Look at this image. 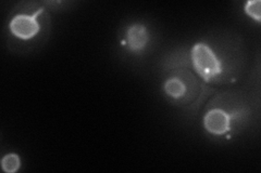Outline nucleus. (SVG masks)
Returning <instances> with one entry per match:
<instances>
[{
  "label": "nucleus",
  "mask_w": 261,
  "mask_h": 173,
  "mask_svg": "<svg viewBox=\"0 0 261 173\" xmlns=\"http://www.w3.org/2000/svg\"><path fill=\"white\" fill-rule=\"evenodd\" d=\"M10 30L12 34L21 39H30L34 37L39 30V24L35 16L25 14L16 15L10 22Z\"/></svg>",
  "instance_id": "2"
},
{
  "label": "nucleus",
  "mask_w": 261,
  "mask_h": 173,
  "mask_svg": "<svg viewBox=\"0 0 261 173\" xmlns=\"http://www.w3.org/2000/svg\"><path fill=\"white\" fill-rule=\"evenodd\" d=\"M193 66L206 81H210L222 73L221 62L215 52L205 44H196L192 49Z\"/></svg>",
  "instance_id": "1"
},
{
  "label": "nucleus",
  "mask_w": 261,
  "mask_h": 173,
  "mask_svg": "<svg viewBox=\"0 0 261 173\" xmlns=\"http://www.w3.org/2000/svg\"><path fill=\"white\" fill-rule=\"evenodd\" d=\"M245 11L247 14H249L251 18L256 19L257 21H260V2L256 0V2H248L245 6Z\"/></svg>",
  "instance_id": "7"
},
{
  "label": "nucleus",
  "mask_w": 261,
  "mask_h": 173,
  "mask_svg": "<svg viewBox=\"0 0 261 173\" xmlns=\"http://www.w3.org/2000/svg\"><path fill=\"white\" fill-rule=\"evenodd\" d=\"M20 158L16 154H8L2 160V167L3 170L8 173H13L16 172L20 168Z\"/></svg>",
  "instance_id": "6"
},
{
  "label": "nucleus",
  "mask_w": 261,
  "mask_h": 173,
  "mask_svg": "<svg viewBox=\"0 0 261 173\" xmlns=\"http://www.w3.org/2000/svg\"><path fill=\"white\" fill-rule=\"evenodd\" d=\"M165 91L171 97L179 98L186 93V87L184 82L178 78H170L165 84Z\"/></svg>",
  "instance_id": "5"
},
{
  "label": "nucleus",
  "mask_w": 261,
  "mask_h": 173,
  "mask_svg": "<svg viewBox=\"0 0 261 173\" xmlns=\"http://www.w3.org/2000/svg\"><path fill=\"white\" fill-rule=\"evenodd\" d=\"M203 125L208 132L220 135L230 130L231 117L224 111L212 110L206 114Z\"/></svg>",
  "instance_id": "3"
},
{
  "label": "nucleus",
  "mask_w": 261,
  "mask_h": 173,
  "mask_svg": "<svg viewBox=\"0 0 261 173\" xmlns=\"http://www.w3.org/2000/svg\"><path fill=\"white\" fill-rule=\"evenodd\" d=\"M148 43V32L142 24H135L127 30V44L132 51H142Z\"/></svg>",
  "instance_id": "4"
}]
</instances>
